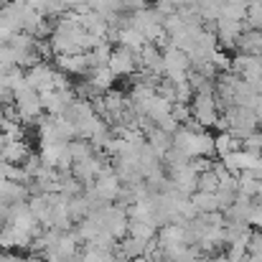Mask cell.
Instances as JSON below:
<instances>
[{"label":"cell","instance_id":"obj_15","mask_svg":"<svg viewBox=\"0 0 262 262\" xmlns=\"http://www.w3.org/2000/svg\"><path fill=\"white\" fill-rule=\"evenodd\" d=\"M188 201L193 204V209H196L199 214L222 211V209H219V199H216V193H204V191H196V193H191V196H188Z\"/></svg>","mask_w":262,"mask_h":262},{"label":"cell","instance_id":"obj_13","mask_svg":"<svg viewBox=\"0 0 262 262\" xmlns=\"http://www.w3.org/2000/svg\"><path fill=\"white\" fill-rule=\"evenodd\" d=\"M64 153H67V143H41L38 161L43 168H59Z\"/></svg>","mask_w":262,"mask_h":262},{"label":"cell","instance_id":"obj_9","mask_svg":"<svg viewBox=\"0 0 262 262\" xmlns=\"http://www.w3.org/2000/svg\"><path fill=\"white\" fill-rule=\"evenodd\" d=\"M56 72L67 77H87L89 64L84 54H72V56H56Z\"/></svg>","mask_w":262,"mask_h":262},{"label":"cell","instance_id":"obj_20","mask_svg":"<svg viewBox=\"0 0 262 262\" xmlns=\"http://www.w3.org/2000/svg\"><path fill=\"white\" fill-rule=\"evenodd\" d=\"M79 262H115V252H107V250H97L87 245L84 252L79 255Z\"/></svg>","mask_w":262,"mask_h":262},{"label":"cell","instance_id":"obj_2","mask_svg":"<svg viewBox=\"0 0 262 262\" xmlns=\"http://www.w3.org/2000/svg\"><path fill=\"white\" fill-rule=\"evenodd\" d=\"M161 54H163V79H168V82H173V84L186 82V74H188V69H191L188 56H186L181 49H176V46L163 49Z\"/></svg>","mask_w":262,"mask_h":262},{"label":"cell","instance_id":"obj_4","mask_svg":"<svg viewBox=\"0 0 262 262\" xmlns=\"http://www.w3.org/2000/svg\"><path fill=\"white\" fill-rule=\"evenodd\" d=\"M107 67H110V72L115 74V79L130 77V74L138 72V54H133V51L125 49V46H117V49H112V56H110Z\"/></svg>","mask_w":262,"mask_h":262},{"label":"cell","instance_id":"obj_8","mask_svg":"<svg viewBox=\"0 0 262 262\" xmlns=\"http://www.w3.org/2000/svg\"><path fill=\"white\" fill-rule=\"evenodd\" d=\"M31 158V148L26 140H10L0 148V161L8 166H23Z\"/></svg>","mask_w":262,"mask_h":262},{"label":"cell","instance_id":"obj_30","mask_svg":"<svg viewBox=\"0 0 262 262\" xmlns=\"http://www.w3.org/2000/svg\"><path fill=\"white\" fill-rule=\"evenodd\" d=\"M8 102H13V94H10L8 89L0 87V104H8Z\"/></svg>","mask_w":262,"mask_h":262},{"label":"cell","instance_id":"obj_1","mask_svg":"<svg viewBox=\"0 0 262 262\" xmlns=\"http://www.w3.org/2000/svg\"><path fill=\"white\" fill-rule=\"evenodd\" d=\"M13 104H15V110H18V120H20V122H38L41 115H43L38 92L31 89L28 84L13 92Z\"/></svg>","mask_w":262,"mask_h":262},{"label":"cell","instance_id":"obj_21","mask_svg":"<svg viewBox=\"0 0 262 262\" xmlns=\"http://www.w3.org/2000/svg\"><path fill=\"white\" fill-rule=\"evenodd\" d=\"M219 188V178L211 173H201L199 178H196V191H204V193H214Z\"/></svg>","mask_w":262,"mask_h":262},{"label":"cell","instance_id":"obj_18","mask_svg":"<svg viewBox=\"0 0 262 262\" xmlns=\"http://www.w3.org/2000/svg\"><path fill=\"white\" fill-rule=\"evenodd\" d=\"M219 18H227V20L242 23V20L247 18V0H224Z\"/></svg>","mask_w":262,"mask_h":262},{"label":"cell","instance_id":"obj_29","mask_svg":"<svg viewBox=\"0 0 262 262\" xmlns=\"http://www.w3.org/2000/svg\"><path fill=\"white\" fill-rule=\"evenodd\" d=\"M8 211H10V206L0 201V227H5V224H8Z\"/></svg>","mask_w":262,"mask_h":262},{"label":"cell","instance_id":"obj_28","mask_svg":"<svg viewBox=\"0 0 262 262\" xmlns=\"http://www.w3.org/2000/svg\"><path fill=\"white\" fill-rule=\"evenodd\" d=\"M252 112H255L257 125H262V94H257V99H255V104H252Z\"/></svg>","mask_w":262,"mask_h":262},{"label":"cell","instance_id":"obj_34","mask_svg":"<svg viewBox=\"0 0 262 262\" xmlns=\"http://www.w3.org/2000/svg\"><path fill=\"white\" fill-rule=\"evenodd\" d=\"M130 262H148L145 257H135V260H130Z\"/></svg>","mask_w":262,"mask_h":262},{"label":"cell","instance_id":"obj_22","mask_svg":"<svg viewBox=\"0 0 262 262\" xmlns=\"http://www.w3.org/2000/svg\"><path fill=\"white\" fill-rule=\"evenodd\" d=\"M242 150L252 153V156H260L262 153V130H255L252 135H247L242 140Z\"/></svg>","mask_w":262,"mask_h":262},{"label":"cell","instance_id":"obj_36","mask_svg":"<svg viewBox=\"0 0 262 262\" xmlns=\"http://www.w3.org/2000/svg\"><path fill=\"white\" fill-rule=\"evenodd\" d=\"M260 158H262V153H260Z\"/></svg>","mask_w":262,"mask_h":262},{"label":"cell","instance_id":"obj_6","mask_svg":"<svg viewBox=\"0 0 262 262\" xmlns=\"http://www.w3.org/2000/svg\"><path fill=\"white\" fill-rule=\"evenodd\" d=\"M54 74H56L54 67H49L46 61H38V64L26 69V84L36 92H46V89L54 87Z\"/></svg>","mask_w":262,"mask_h":262},{"label":"cell","instance_id":"obj_25","mask_svg":"<svg viewBox=\"0 0 262 262\" xmlns=\"http://www.w3.org/2000/svg\"><path fill=\"white\" fill-rule=\"evenodd\" d=\"M191 99H193V92H191V87H188L186 82L176 84V102H178V104H191Z\"/></svg>","mask_w":262,"mask_h":262},{"label":"cell","instance_id":"obj_10","mask_svg":"<svg viewBox=\"0 0 262 262\" xmlns=\"http://www.w3.org/2000/svg\"><path fill=\"white\" fill-rule=\"evenodd\" d=\"M214 33H216V43L224 46V49H234L239 33H242V23H234V20H227V18H219L214 23Z\"/></svg>","mask_w":262,"mask_h":262},{"label":"cell","instance_id":"obj_24","mask_svg":"<svg viewBox=\"0 0 262 262\" xmlns=\"http://www.w3.org/2000/svg\"><path fill=\"white\" fill-rule=\"evenodd\" d=\"M247 255L262 257V234L257 232V229H252V234H250V242H247Z\"/></svg>","mask_w":262,"mask_h":262},{"label":"cell","instance_id":"obj_14","mask_svg":"<svg viewBox=\"0 0 262 262\" xmlns=\"http://www.w3.org/2000/svg\"><path fill=\"white\" fill-rule=\"evenodd\" d=\"M87 82L97 89V92L104 94V92H110L112 84H115V74L110 72V67H94V69L87 72Z\"/></svg>","mask_w":262,"mask_h":262},{"label":"cell","instance_id":"obj_7","mask_svg":"<svg viewBox=\"0 0 262 262\" xmlns=\"http://www.w3.org/2000/svg\"><path fill=\"white\" fill-rule=\"evenodd\" d=\"M36 234L15 227V224H5L0 227V250H23V247H31Z\"/></svg>","mask_w":262,"mask_h":262},{"label":"cell","instance_id":"obj_12","mask_svg":"<svg viewBox=\"0 0 262 262\" xmlns=\"http://www.w3.org/2000/svg\"><path fill=\"white\" fill-rule=\"evenodd\" d=\"M156 242L161 245V250L173 247V245H186V224H176V222L163 224L156 234Z\"/></svg>","mask_w":262,"mask_h":262},{"label":"cell","instance_id":"obj_35","mask_svg":"<svg viewBox=\"0 0 262 262\" xmlns=\"http://www.w3.org/2000/svg\"><path fill=\"white\" fill-rule=\"evenodd\" d=\"M0 122H3V115H0Z\"/></svg>","mask_w":262,"mask_h":262},{"label":"cell","instance_id":"obj_16","mask_svg":"<svg viewBox=\"0 0 262 262\" xmlns=\"http://www.w3.org/2000/svg\"><path fill=\"white\" fill-rule=\"evenodd\" d=\"M112 43H107V41H99L94 49H89L87 54V64L89 69H94V67H107V61H110V56H112Z\"/></svg>","mask_w":262,"mask_h":262},{"label":"cell","instance_id":"obj_19","mask_svg":"<svg viewBox=\"0 0 262 262\" xmlns=\"http://www.w3.org/2000/svg\"><path fill=\"white\" fill-rule=\"evenodd\" d=\"M156 227H150V224H145V222H130L127 224V237H135V239H140V242H150V239H156Z\"/></svg>","mask_w":262,"mask_h":262},{"label":"cell","instance_id":"obj_5","mask_svg":"<svg viewBox=\"0 0 262 262\" xmlns=\"http://www.w3.org/2000/svg\"><path fill=\"white\" fill-rule=\"evenodd\" d=\"M41 97V107L46 115L51 117H61L67 104L74 99V89H67V92H59V89H46V92H38Z\"/></svg>","mask_w":262,"mask_h":262},{"label":"cell","instance_id":"obj_11","mask_svg":"<svg viewBox=\"0 0 262 262\" xmlns=\"http://www.w3.org/2000/svg\"><path fill=\"white\" fill-rule=\"evenodd\" d=\"M171 107H173L171 102H166L163 97L153 94V97H150V99H148L140 110H135V112H138V115H143V117H148L153 125H158L163 117H168V115H171Z\"/></svg>","mask_w":262,"mask_h":262},{"label":"cell","instance_id":"obj_33","mask_svg":"<svg viewBox=\"0 0 262 262\" xmlns=\"http://www.w3.org/2000/svg\"><path fill=\"white\" fill-rule=\"evenodd\" d=\"M26 262H46V260H43V257H28Z\"/></svg>","mask_w":262,"mask_h":262},{"label":"cell","instance_id":"obj_23","mask_svg":"<svg viewBox=\"0 0 262 262\" xmlns=\"http://www.w3.org/2000/svg\"><path fill=\"white\" fill-rule=\"evenodd\" d=\"M171 117H173L178 125H186V122L191 120V107H188V104H178V102H176L173 107H171Z\"/></svg>","mask_w":262,"mask_h":262},{"label":"cell","instance_id":"obj_3","mask_svg":"<svg viewBox=\"0 0 262 262\" xmlns=\"http://www.w3.org/2000/svg\"><path fill=\"white\" fill-rule=\"evenodd\" d=\"M191 117L201 125V127H214L219 112H216V102H214V94H193L191 99Z\"/></svg>","mask_w":262,"mask_h":262},{"label":"cell","instance_id":"obj_26","mask_svg":"<svg viewBox=\"0 0 262 262\" xmlns=\"http://www.w3.org/2000/svg\"><path fill=\"white\" fill-rule=\"evenodd\" d=\"M247 224H250V227H257V229H262V201H252V211H250Z\"/></svg>","mask_w":262,"mask_h":262},{"label":"cell","instance_id":"obj_32","mask_svg":"<svg viewBox=\"0 0 262 262\" xmlns=\"http://www.w3.org/2000/svg\"><path fill=\"white\" fill-rule=\"evenodd\" d=\"M255 199L262 201V181H257V191H255Z\"/></svg>","mask_w":262,"mask_h":262},{"label":"cell","instance_id":"obj_27","mask_svg":"<svg viewBox=\"0 0 262 262\" xmlns=\"http://www.w3.org/2000/svg\"><path fill=\"white\" fill-rule=\"evenodd\" d=\"M122 13H138L143 8H148V0H120Z\"/></svg>","mask_w":262,"mask_h":262},{"label":"cell","instance_id":"obj_17","mask_svg":"<svg viewBox=\"0 0 262 262\" xmlns=\"http://www.w3.org/2000/svg\"><path fill=\"white\" fill-rule=\"evenodd\" d=\"M234 150H242V143L237 138H232L229 133H216V138H214V156L224 158V156H229Z\"/></svg>","mask_w":262,"mask_h":262},{"label":"cell","instance_id":"obj_31","mask_svg":"<svg viewBox=\"0 0 262 262\" xmlns=\"http://www.w3.org/2000/svg\"><path fill=\"white\" fill-rule=\"evenodd\" d=\"M250 173L255 176V178H257V181H262V158H260V161H257V163H255V168H252V171H250Z\"/></svg>","mask_w":262,"mask_h":262}]
</instances>
